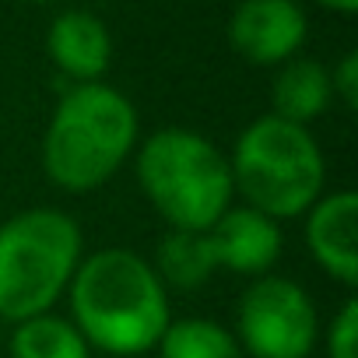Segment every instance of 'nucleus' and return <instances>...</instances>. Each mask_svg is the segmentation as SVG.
<instances>
[{
    "label": "nucleus",
    "instance_id": "obj_1",
    "mask_svg": "<svg viewBox=\"0 0 358 358\" xmlns=\"http://www.w3.org/2000/svg\"><path fill=\"white\" fill-rule=\"evenodd\" d=\"M67 302L71 323L88 348L113 358L155 351L172 320L169 288L158 281L151 264L127 246L81 257L67 285Z\"/></svg>",
    "mask_w": 358,
    "mask_h": 358
},
{
    "label": "nucleus",
    "instance_id": "obj_2",
    "mask_svg": "<svg viewBox=\"0 0 358 358\" xmlns=\"http://www.w3.org/2000/svg\"><path fill=\"white\" fill-rule=\"evenodd\" d=\"M137 109L134 102L102 85H74L43 137V172L67 194H92L127 165L137 151Z\"/></svg>",
    "mask_w": 358,
    "mask_h": 358
},
{
    "label": "nucleus",
    "instance_id": "obj_3",
    "mask_svg": "<svg viewBox=\"0 0 358 358\" xmlns=\"http://www.w3.org/2000/svg\"><path fill=\"white\" fill-rule=\"evenodd\" d=\"M134 172L148 204L179 232H208L236 197L229 155L190 127H162L144 137Z\"/></svg>",
    "mask_w": 358,
    "mask_h": 358
},
{
    "label": "nucleus",
    "instance_id": "obj_4",
    "mask_svg": "<svg viewBox=\"0 0 358 358\" xmlns=\"http://www.w3.org/2000/svg\"><path fill=\"white\" fill-rule=\"evenodd\" d=\"M229 169L232 190L246 208L278 225L302 218L323 197L327 183V162L309 127L278 116H260L236 137Z\"/></svg>",
    "mask_w": 358,
    "mask_h": 358
},
{
    "label": "nucleus",
    "instance_id": "obj_5",
    "mask_svg": "<svg viewBox=\"0 0 358 358\" xmlns=\"http://www.w3.org/2000/svg\"><path fill=\"white\" fill-rule=\"evenodd\" d=\"M85 257L81 225L60 208H29L0 225V320L53 313Z\"/></svg>",
    "mask_w": 358,
    "mask_h": 358
},
{
    "label": "nucleus",
    "instance_id": "obj_6",
    "mask_svg": "<svg viewBox=\"0 0 358 358\" xmlns=\"http://www.w3.org/2000/svg\"><path fill=\"white\" fill-rule=\"evenodd\" d=\"M232 334L250 358H309L320 337V313L299 281L264 274L239 295Z\"/></svg>",
    "mask_w": 358,
    "mask_h": 358
},
{
    "label": "nucleus",
    "instance_id": "obj_7",
    "mask_svg": "<svg viewBox=\"0 0 358 358\" xmlns=\"http://www.w3.org/2000/svg\"><path fill=\"white\" fill-rule=\"evenodd\" d=\"M306 29V15L295 0H243L229 22V39L243 60L274 67L302 50Z\"/></svg>",
    "mask_w": 358,
    "mask_h": 358
},
{
    "label": "nucleus",
    "instance_id": "obj_8",
    "mask_svg": "<svg viewBox=\"0 0 358 358\" xmlns=\"http://www.w3.org/2000/svg\"><path fill=\"white\" fill-rule=\"evenodd\" d=\"M306 246L316 267L344 288L358 285V197L323 194L306 211Z\"/></svg>",
    "mask_w": 358,
    "mask_h": 358
},
{
    "label": "nucleus",
    "instance_id": "obj_9",
    "mask_svg": "<svg viewBox=\"0 0 358 358\" xmlns=\"http://www.w3.org/2000/svg\"><path fill=\"white\" fill-rule=\"evenodd\" d=\"M215 264L246 274V278H264L274 271V264L285 253V232L274 218L253 211V208H229L211 229H208Z\"/></svg>",
    "mask_w": 358,
    "mask_h": 358
},
{
    "label": "nucleus",
    "instance_id": "obj_10",
    "mask_svg": "<svg viewBox=\"0 0 358 358\" xmlns=\"http://www.w3.org/2000/svg\"><path fill=\"white\" fill-rule=\"evenodd\" d=\"M50 60L64 78L74 85H92L109 71L113 60V39L102 18L92 11H64L53 18L50 36H46Z\"/></svg>",
    "mask_w": 358,
    "mask_h": 358
},
{
    "label": "nucleus",
    "instance_id": "obj_11",
    "mask_svg": "<svg viewBox=\"0 0 358 358\" xmlns=\"http://www.w3.org/2000/svg\"><path fill=\"white\" fill-rule=\"evenodd\" d=\"M330 99H334V92H330L327 67L316 60H306V57H292L274 78V88H271L274 113L271 116L309 127L316 116L327 113Z\"/></svg>",
    "mask_w": 358,
    "mask_h": 358
},
{
    "label": "nucleus",
    "instance_id": "obj_12",
    "mask_svg": "<svg viewBox=\"0 0 358 358\" xmlns=\"http://www.w3.org/2000/svg\"><path fill=\"white\" fill-rule=\"evenodd\" d=\"M148 264L165 288H179V292L204 288L218 271L208 232H179V229H169L158 239L155 257Z\"/></svg>",
    "mask_w": 358,
    "mask_h": 358
},
{
    "label": "nucleus",
    "instance_id": "obj_13",
    "mask_svg": "<svg viewBox=\"0 0 358 358\" xmlns=\"http://www.w3.org/2000/svg\"><path fill=\"white\" fill-rule=\"evenodd\" d=\"M8 358H92V348L67 316L43 313L15 323Z\"/></svg>",
    "mask_w": 358,
    "mask_h": 358
},
{
    "label": "nucleus",
    "instance_id": "obj_14",
    "mask_svg": "<svg viewBox=\"0 0 358 358\" xmlns=\"http://www.w3.org/2000/svg\"><path fill=\"white\" fill-rule=\"evenodd\" d=\"M155 351L158 358H246L236 334L218 320H204V316L169 320Z\"/></svg>",
    "mask_w": 358,
    "mask_h": 358
},
{
    "label": "nucleus",
    "instance_id": "obj_15",
    "mask_svg": "<svg viewBox=\"0 0 358 358\" xmlns=\"http://www.w3.org/2000/svg\"><path fill=\"white\" fill-rule=\"evenodd\" d=\"M327 358H358V299H344L327 327Z\"/></svg>",
    "mask_w": 358,
    "mask_h": 358
},
{
    "label": "nucleus",
    "instance_id": "obj_16",
    "mask_svg": "<svg viewBox=\"0 0 358 358\" xmlns=\"http://www.w3.org/2000/svg\"><path fill=\"white\" fill-rule=\"evenodd\" d=\"M330 92L344 102V109H358V53H344V60L334 67Z\"/></svg>",
    "mask_w": 358,
    "mask_h": 358
},
{
    "label": "nucleus",
    "instance_id": "obj_17",
    "mask_svg": "<svg viewBox=\"0 0 358 358\" xmlns=\"http://www.w3.org/2000/svg\"><path fill=\"white\" fill-rule=\"evenodd\" d=\"M323 8H330V11H341V15H355L358 11V0H320Z\"/></svg>",
    "mask_w": 358,
    "mask_h": 358
},
{
    "label": "nucleus",
    "instance_id": "obj_18",
    "mask_svg": "<svg viewBox=\"0 0 358 358\" xmlns=\"http://www.w3.org/2000/svg\"><path fill=\"white\" fill-rule=\"evenodd\" d=\"M32 4H53V0H32Z\"/></svg>",
    "mask_w": 358,
    "mask_h": 358
}]
</instances>
